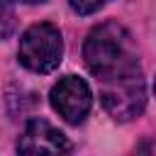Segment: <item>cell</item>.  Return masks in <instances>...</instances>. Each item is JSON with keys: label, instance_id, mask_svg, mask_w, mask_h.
I'll use <instances>...</instances> for the list:
<instances>
[{"label": "cell", "instance_id": "obj_2", "mask_svg": "<svg viewBox=\"0 0 156 156\" xmlns=\"http://www.w3.org/2000/svg\"><path fill=\"white\" fill-rule=\"evenodd\" d=\"M20 63L32 73H51L63 56V39L58 27L49 22L32 24L20 39Z\"/></svg>", "mask_w": 156, "mask_h": 156}, {"label": "cell", "instance_id": "obj_4", "mask_svg": "<svg viewBox=\"0 0 156 156\" xmlns=\"http://www.w3.org/2000/svg\"><path fill=\"white\" fill-rule=\"evenodd\" d=\"M51 107L58 112V117H63L68 124H80L93 105V95L90 88L83 78L78 76H63L49 93Z\"/></svg>", "mask_w": 156, "mask_h": 156}, {"label": "cell", "instance_id": "obj_6", "mask_svg": "<svg viewBox=\"0 0 156 156\" xmlns=\"http://www.w3.org/2000/svg\"><path fill=\"white\" fill-rule=\"evenodd\" d=\"M17 29V17L10 2H0V39H7Z\"/></svg>", "mask_w": 156, "mask_h": 156}, {"label": "cell", "instance_id": "obj_5", "mask_svg": "<svg viewBox=\"0 0 156 156\" xmlns=\"http://www.w3.org/2000/svg\"><path fill=\"white\" fill-rule=\"evenodd\" d=\"M20 154H66L71 151V141L63 132H58L46 119H29L22 129V136L17 139Z\"/></svg>", "mask_w": 156, "mask_h": 156}, {"label": "cell", "instance_id": "obj_1", "mask_svg": "<svg viewBox=\"0 0 156 156\" xmlns=\"http://www.w3.org/2000/svg\"><path fill=\"white\" fill-rule=\"evenodd\" d=\"M83 58L88 71L102 83L141 73L139 49L132 34L117 22H102L88 34L83 44Z\"/></svg>", "mask_w": 156, "mask_h": 156}, {"label": "cell", "instance_id": "obj_3", "mask_svg": "<svg viewBox=\"0 0 156 156\" xmlns=\"http://www.w3.org/2000/svg\"><path fill=\"white\" fill-rule=\"evenodd\" d=\"M100 100H102V107L107 110V115L117 122H129V119L139 117L144 112V105H146L144 73L124 76V78H115V80L102 83Z\"/></svg>", "mask_w": 156, "mask_h": 156}, {"label": "cell", "instance_id": "obj_7", "mask_svg": "<svg viewBox=\"0 0 156 156\" xmlns=\"http://www.w3.org/2000/svg\"><path fill=\"white\" fill-rule=\"evenodd\" d=\"M68 2H71V10L78 12V15H93V12H98L107 0H68Z\"/></svg>", "mask_w": 156, "mask_h": 156}, {"label": "cell", "instance_id": "obj_8", "mask_svg": "<svg viewBox=\"0 0 156 156\" xmlns=\"http://www.w3.org/2000/svg\"><path fill=\"white\" fill-rule=\"evenodd\" d=\"M15 2H24V5H37V2H44V0H15Z\"/></svg>", "mask_w": 156, "mask_h": 156}]
</instances>
